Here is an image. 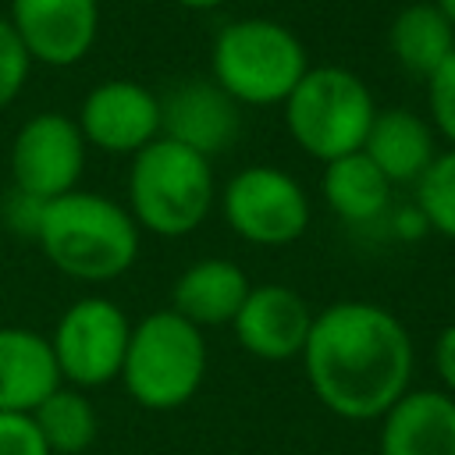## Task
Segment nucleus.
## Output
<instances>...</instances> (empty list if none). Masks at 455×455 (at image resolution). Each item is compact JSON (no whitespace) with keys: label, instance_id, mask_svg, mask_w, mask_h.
Masks as SVG:
<instances>
[{"label":"nucleus","instance_id":"nucleus-17","mask_svg":"<svg viewBox=\"0 0 455 455\" xmlns=\"http://www.w3.org/2000/svg\"><path fill=\"white\" fill-rule=\"evenodd\" d=\"M249 277L245 270L228 259V256H203L188 263L174 284H171V309L196 323L199 331L206 327H231L238 306L249 295Z\"/></svg>","mask_w":455,"mask_h":455},{"label":"nucleus","instance_id":"nucleus-7","mask_svg":"<svg viewBox=\"0 0 455 455\" xmlns=\"http://www.w3.org/2000/svg\"><path fill=\"white\" fill-rule=\"evenodd\" d=\"M228 228L259 249H284L299 242L313 220V206L295 174L270 164H249L217 192Z\"/></svg>","mask_w":455,"mask_h":455},{"label":"nucleus","instance_id":"nucleus-11","mask_svg":"<svg viewBox=\"0 0 455 455\" xmlns=\"http://www.w3.org/2000/svg\"><path fill=\"white\" fill-rule=\"evenodd\" d=\"M7 21L32 64L71 68L85 60L100 36V0H11Z\"/></svg>","mask_w":455,"mask_h":455},{"label":"nucleus","instance_id":"nucleus-26","mask_svg":"<svg viewBox=\"0 0 455 455\" xmlns=\"http://www.w3.org/2000/svg\"><path fill=\"white\" fill-rule=\"evenodd\" d=\"M178 7H185V11H217V7H224L228 0H174Z\"/></svg>","mask_w":455,"mask_h":455},{"label":"nucleus","instance_id":"nucleus-6","mask_svg":"<svg viewBox=\"0 0 455 455\" xmlns=\"http://www.w3.org/2000/svg\"><path fill=\"white\" fill-rule=\"evenodd\" d=\"M288 139L313 160L331 164L359 153L377 117L370 85L345 64H309L302 82L281 103Z\"/></svg>","mask_w":455,"mask_h":455},{"label":"nucleus","instance_id":"nucleus-24","mask_svg":"<svg viewBox=\"0 0 455 455\" xmlns=\"http://www.w3.org/2000/svg\"><path fill=\"white\" fill-rule=\"evenodd\" d=\"M0 455H50L32 416L0 412Z\"/></svg>","mask_w":455,"mask_h":455},{"label":"nucleus","instance_id":"nucleus-1","mask_svg":"<svg viewBox=\"0 0 455 455\" xmlns=\"http://www.w3.org/2000/svg\"><path fill=\"white\" fill-rule=\"evenodd\" d=\"M302 370L327 412L348 423H373L412 387V334L391 309L341 299L313 316Z\"/></svg>","mask_w":455,"mask_h":455},{"label":"nucleus","instance_id":"nucleus-9","mask_svg":"<svg viewBox=\"0 0 455 455\" xmlns=\"http://www.w3.org/2000/svg\"><path fill=\"white\" fill-rule=\"evenodd\" d=\"M85 139L71 114L39 110L11 139V181L18 192L50 203L78 188L85 174Z\"/></svg>","mask_w":455,"mask_h":455},{"label":"nucleus","instance_id":"nucleus-27","mask_svg":"<svg viewBox=\"0 0 455 455\" xmlns=\"http://www.w3.org/2000/svg\"><path fill=\"white\" fill-rule=\"evenodd\" d=\"M430 4H434V7H437V11L455 25V0H430Z\"/></svg>","mask_w":455,"mask_h":455},{"label":"nucleus","instance_id":"nucleus-22","mask_svg":"<svg viewBox=\"0 0 455 455\" xmlns=\"http://www.w3.org/2000/svg\"><path fill=\"white\" fill-rule=\"evenodd\" d=\"M427 85V121L448 149H455V53L423 82Z\"/></svg>","mask_w":455,"mask_h":455},{"label":"nucleus","instance_id":"nucleus-4","mask_svg":"<svg viewBox=\"0 0 455 455\" xmlns=\"http://www.w3.org/2000/svg\"><path fill=\"white\" fill-rule=\"evenodd\" d=\"M309 71L302 39L274 18L249 14L220 25L210 46L213 82L245 107H281Z\"/></svg>","mask_w":455,"mask_h":455},{"label":"nucleus","instance_id":"nucleus-19","mask_svg":"<svg viewBox=\"0 0 455 455\" xmlns=\"http://www.w3.org/2000/svg\"><path fill=\"white\" fill-rule=\"evenodd\" d=\"M391 188L395 185L373 167V160L363 149L323 164V174H320V192L327 206L334 210L338 220L352 228H366L380 220L391 206Z\"/></svg>","mask_w":455,"mask_h":455},{"label":"nucleus","instance_id":"nucleus-21","mask_svg":"<svg viewBox=\"0 0 455 455\" xmlns=\"http://www.w3.org/2000/svg\"><path fill=\"white\" fill-rule=\"evenodd\" d=\"M419 217L444 238L455 242V149H441L430 171L412 185Z\"/></svg>","mask_w":455,"mask_h":455},{"label":"nucleus","instance_id":"nucleus-12","mask_svg":"<svg viewBox=\"0 0 455 455\" xmlns=\"http://www.w3.org/2000/svg\"><path fill=\"white\" fill-rule=\"evenodd\" d=\"M309 302L288 284H252L245 302L238 306L231 331L235 341L259 363H291L302 359L309 327H313Z\"/></svg>","mask_w":455,"mask_h":455},{"label":"nucleus","instance_id":"nucleus-10","mask_svg":"<svg viewBox=\"0 0 455 455\" xmlns=\"http://www.w3.org/2000/svg\"><path fill=\"white\" fill-rule=\"evenodd\" d=\"M75 121L85 146L110 156H135L160 139V96L135 78H107L82 96Z\"/></svg>","mask_w":455,"mask_h":455},{"label":"nucleus","instance_id":"nucleus-16","mask_svg":"<svg viewBox=\"0 0 455 455\" xmlns=\"http://www.w3.org/2000/svg\"><path fill=\"white\" fill-rule=\"evenodd\" d=\"M363 153L391 185H416L430 171L441 149L423 114L409 107H387V110H377L363 139Z\"/></svg>","mask_w":455,"mask_h":455},{"label":"nucleus","instance_id":"nucleus-13","mask_svg":"<svg viewBox=\"0 0 455 455\" xmlns=\"http://www.w3.org/2000/svg\"><path fill=\"white\" fill-rule=\"evenodd\" d=\"M160 135L213 160L242 135V107L210 78L185 82L160 96Z\"/></svg>","mask_w":455,"mask_h":455},{"label":"nucleus","instance_id":"nucleus-2","mask_svg":"<svg viewBox=\"0 0 455 455\" xmlns=\"http://www.w3.org/2000/svg\"><path fill=\"white\" fill-rule=\"evenodd\" d=\"M32 242L64 277L82 284H107L135 267L142 231L124 203L103 192L75 188L43 203Z\"/></svg>","mask_w":455,"mask_h":455},{"label":"nucleus","instance_id":"nucleus-18","mask_svg":"<svg viewBox=\"0 0 455 455\" xmlns=\"http://www.w3.org/2000/svg\"><path fill=\"white\" fill-rule=\"evenodd\" d=\"M387 50L405 75L427 82L455 53V25L430 0H412L395 11L387 25Z\"/></svg>","mask_w":455,"mask_h":455},{"label":"nucleus","instance_id":"nucleus-5","mask_svg":"<svg viewBox=\"0 0 455 455\" xmlns=\"http://www.w3.org/2000/svg\"><path fill=\"white\" fill-rule=\"evenodd\" d=\"M206 366V334L167 306L132 323L117 380L135 405L149 412H174L199 395Z\"/></svg>","mask_w":455,"mask_h":455},{"label":"nucleus","instance_id":"nucleus-23","mask_svg":"<svg viewBox=\"0 0 455 455\" xmlns=\"http://www.w3.org/2000/svg\"><path fill=\"white\" fill-rule=\"evenodd\" d=\"M28 75H32V57L18 39V32L11 28L7 14H0V110H7L21 96Z\"/></svg>","mask_w":455,"mask_h":455},{"label":"nucleus","instance_id":"nucleus-8","mask_svg":"<svg viewBox=\"0 0 455 455\" xmlns=\"http://www.w3.org/2000/svg\"><path fill=\"white\" fill-rule=\"evenodd\" d=\"M132 320L114 299L85 295L71 302L50 334V348L60 370V380L78 391L107 387L121 377V363L128 352Z\"/></svg>","mask_w":455,"mask_h":455},{"label":"nucleus","instance_id":"nucleus-20","mask_svg":"<svg viewBox=\"0 0 455 455\" xmlns=\"http://www.w3.org/2000/svg\"><path fill=\"white\" fill-rule=\"evenodd\" d=\"M32 423L50 455H82L100 437V416H96V405L89 402V391H78L68 384H60L53 395L39 402V409L32 412Z\"/></svg>","mask_w":455,"mask_h":455},{"label":"nucleus","instance_id":"nucleus-15","mask_svg":"<svg viewBox=\"0 0 455 455\" xmlns=\"http://www.w3.org/2000/svg\"><path fill=\"white\" fill-rule=\"evenodd\" d=\"M60 370L50 348V338L4 323L0 327V412L32 416L46 395L60 387Z\"/></svg>","mask_w":455,"mask_h":455},{"label":"nucleus","instance_id":"nucleus-3","mask_svg":"<svg viewBox=\"0 0 455 455\" xmlns=\"http://www.w3.org/2000/svg\"><path fill=\"white\" fill-rule=\"evenodd\" d=\"M217 203L213 160L160 135L128 164V213L160 238L192 235Z\"/></svg>","mask_w":455,"mask_h":455},{"label":"nucleus","instance_id":"nucleus-25","mask_svg":"<svg viewBox=\"0 0 455 455\" xmlns=\"http://www.w3.org/2000/svg\"><path fill=\"white\" fill-rule=\"evenodd\" d=\"M434 373L441 380V391L455 398V323H448L437 338H434Z\"/></svg>","mask_w":455,"mask_h":455},{"label":"nucleus","instance_id":"nucleus-14","mask_svg":"<svg viewBox=\"0 0 455 455\" xmlns=\"http://www.w3.org/2000/svg\"><path fill=\"white\" fill-rule=\"evenodd\" d=\"M377 423V455H455V398L441 387H409Z\"/></svg>","mask_w":455,"mask_h":455}]
</instances>
